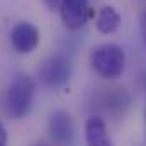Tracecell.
I'll use <instances>...</instances> for the list:
<instances>
[{
    "label": "cell",
    "instance_id": "8992f818",
    "mask_svg": "<svg viewBox=\"0 0 146 146\" xmlns=\"http://www.w3.org/2000/svg\"><path fill=\"white\" fill-rule=\"evenodd\" d=\"M10 42L12 48L21 54H31L39 44V31L31 22H19L14 26L10 33Z\"/></svg>",
    "mask_w": 146,
    "mask_h": 146
},
{
    "label": "cell",
    "instance_id": "3957f363",
    "mask_svg": "<svg viewBox=\"0 0 146 146\" xmlns=\"http://www.w3.org/2000/svg\"><path fill=\"white\" fill-rule=\"evenodd\" d=\"M37 76L46 88H53V90L61 88L72 78V63L60 54L49 56L39 65Z\"/></svg>",
    "mask_w": 146,
    "mask_h": 146
},
{
    "label": "cell",
    "instance_id": "6da1fadb",
    "mask_svg": "<svg viewBox=\"0 0 146 146\" xmlns=\"http://www.w3.org/2000/svg\"><path fill=\"white\" fill-rule=\"evenodd\" d=\"M90 66L99 76L106 80H115L122 76L126 68V54L119 44L104 42L90 51Z\"/></svg>",
    "mask_w": 146,
    "mask_h": 146
},
{
    "label": "cell",
    "instance_id": "8fae6325",
    "mask_svg": "<svg viewBox=\"0 0 146 146\" xmlns=\"http://www.w3.org/2000/svg\"><path fill=\"white\" fill-rule=\"evenodd\" d=\"M141 34H143V41H145V44H146V12L141 17Z\"/></svg>",
    "mask_w": 146,
    "mask_h": 146
},
{
    "label": "cell",
    "instance_id": "277c9868",
    "mask_svg": "<svg viewBox=\"0 0 146 146\" xmlns=\"http://www.w3.org/2000/svg\"><path fill=\"white\" fill-rule=\"evenodd\" d=\"M58 10L68 31H80L92 17L88 0H61Z\"/></svg>",
    "mask_w": 146,
    "mask_h": 146
},
{
    "label": "cell",
    "instance_id": "30bf717a",
    "mask_svg": "<svg viewBox=\"0 0 146 146\" xmlns=\"http://www.w3.org/2000/svg\"><path fill=\"white\" fill-rule=\"evenodd\" d=\"M7 145V131H5V127H3V124L0 122V146Z\"/></svg>",
    "mask_w": 146,
    "mask_h": 146
},
{
    "label": "cell",
    "instance_id": "7c38bea8",
    "mask_svg": "<svg viewBox=\"0 0 146 146\" xmlns=\"http://www.w3.org/2000/svg\"><path fill=\"white\" fill-rule=\"evenodd\" d=\"M145 124H146V109H145Z\"/></svg>",
    "mask_w": 146,
    "mask_h": 146
},
{
    "label": "cell",
    "instance_id": "9c48e42d",
    "mask_svg": "<svg viewBox=\"0 0 146 146\" xmlns=\"http://www.w3.org/2000/svg\"><path fill=\"white\" fill-rule=\"evenodd\" d=\"M42 2H44V5L49 10H58L60 9V3H61V0H42Z\"/></svg>",
    "mask_w": 146,
    "mask_h": 146
},
{
    "label": "cell",
    "instance_id": "5b68a950",
    "mask_svg": "<svg viewBox=\"0 0 146 146\" xmlns=\"http://www.w3.org/2000/svg\"><path fill=\"white\" fill-rule=\"evenodd\" d=\"M49 136L58 145H70L75 139V122L66 110H54L48 122Z\"/></svg>",
    "mask_w": 146,
    "mask_h": 146
},
{
    "label": "cell",
    "instance_id": "52a82bcc",
    "mask_svg": "<svg viewBox=\"0 0 146 146\" xmlns=\"http://www.w3.org/2000/svg\"><path fill=\"white\" fill-rule=\"evenodd\" d=\"M85 139L90 146H109L110 138L107 126L100 117H90L85 124Z\"/></svg>",
    "mask_w": 146,
    "mask_h": 146
},
{
    "label": "cell",
    "instance_id": "7a4b0ae2",
    "mask_svg": "<svg viewBox=\"0 0 146 146\" xmlns=\"http://www.w3.org/2000/svg\"><path fill=\"white\" fill-rule=\"evenodd\" d=\"M36 83L29 75L19 73L9 85L5 95V110L12 119H24L33 106Z\"/></svg>",
    "mask_w": 146,
    "mask_h": 146
},
{
    "label": "cell",
    "instance_id": "ba28073f",
    "mask_svg": "<svg viewBox=\"0 0 146 146\" xmlns=\"http://www.w3.org/2000/svg\"><path fill=\"white\" fill-rule=\"evenodd\" d=\"M95 26H97V31L102 33V34H112L119 29L121 26V15L119 12L114 9V7H102L99 15H97V21H95Z\"/></svg>",
    "mask_w": 146,
    "mask_h": 146
}]
</instances>
